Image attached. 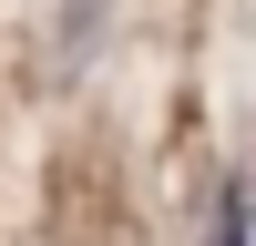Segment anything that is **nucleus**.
Instances as JSON below:
<instances>
[{
	"mask_svg": "<svg viewBox=\"0 0 256 246\" xmlns=\"http://www.w3.org/2000/svg\"><path fill=\"white\" fill-rule=\"evenodd\" d=\"M216 246H246V184H226V195H216Z\"/></svg>",
	"mask_w": 256,
	"mask_h": 246,
	"instance_id": "1",
	"label": "nucleus"
}]
</instances>
